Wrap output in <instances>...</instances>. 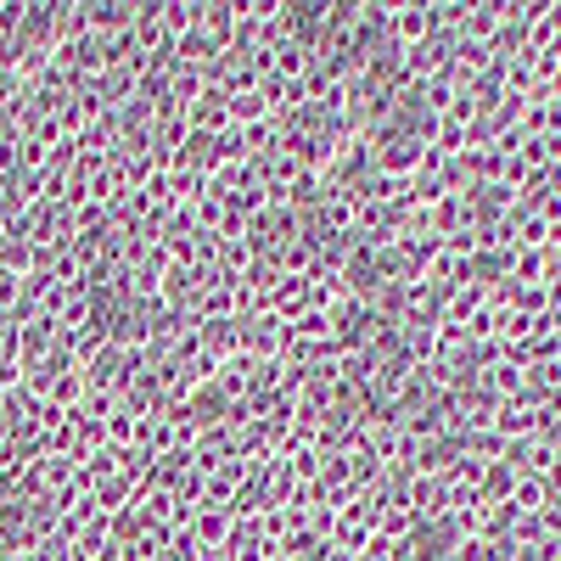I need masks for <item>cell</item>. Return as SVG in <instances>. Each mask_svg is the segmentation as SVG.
<instances>
[{
    "label": "cell",
    "instance_id": "6da1fadb",
    "mask_svg": "<svg viewBox=\"0 0 561 561\" xmlns=\"http://www.w3.org/2000/svg\"><path fill=\"white\" fill-rule=\"evenodd\" d=\"M399 39H427V28H433V12L427 7H399Z\"/></svg>",
    "mask_w": 561,
    "mask_h": 561
}]
</instances>
